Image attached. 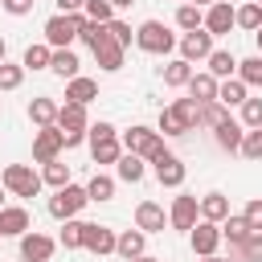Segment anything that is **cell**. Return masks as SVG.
<instances>
[{"label": "cell", "mask_w": 262, "mask_h": 262, "mask_svg": "<svg viewBox=\"0 0 262 262\" xmlns=\"http://www.w3.org/2000/svg\"><path fill=\"white\" fill-rule=\"evenodd\" d=\"M225 217H229V201H225V192H205V196H201V221L221 225Z\"/></svg>", "instance_id": "20"}, {"label": "cell", "mask_w": 262, "mask_h": 262, "mask_svg": "<svg viewBox=\"0 0 262 262\" xmlns=\"http://www.w3.org/2000/svg\"><path fill=\"white\" fill-rule=\"evenodd\" d=\"M49 70L57 74V78H78V70H82V61H78V53L74 49H53V61H49Z\"/></svg>", "instance_id": "23"}, {"label": "cell", "mask_w": 262, "mask_h": 262, "mask_svg": "<svg viewBox=\"0 0 262 262\" xmlns=\"http://www.w3.org/2000/svg\"><path fill=\"white\" fill-rule=\"evenodd\" d=\"M184 4H196V8H209V4H217V0H184Z\"/></svg>", "instance_id": "51"}, {"label": "cell", "mask_w": 262, "mask_h": 262, "mask_svg": "<svg viewBox=\"0 0 262 262\" xmlns=\"http://www.w3.org/2000/svg\"><path fill=\"white\" fill-rule=\"evenodd\" d=\"M164 225H168V217H164V209H160L156 201H139V205H135V229H143V233H164Z\"/></svg>", "instance_id": "15"}, {"label": "cell", "mask_w": 262, "mask_h": 262, "mask_svg": "<svg viewBox=\"0 0 262 262\" xmlns=\"http://www.w3.org/2000/svg\"><path fill=\"white\" fill-rule=\"evenodd\" d=\"M188 246H192V254L213 258L217 246H221V225H213V221H196V225L188 229Z\"/></svg>", "instance_id": "8"}, {"label": "cell", "mask_w": 262, "mask_h": 262, "mask_svg": "<svg viewBox=\"0 0 262 262\" xmlns=\"http://www.w3.org/2000/svg\"><path fill=\"white\" fill-rule=\"evenodd\" d=\"M135 262H160V258H151V254H143V258H135Z\"/></svg>", "instance_id": "55"}, {"label": "cell", "mask_w": 262, "mask_h": 262, "mask_svg": "<svg viewBox=\"0 0 262 262\" xmlns=\"http://www.w3.org/2000/svg\"><path fill=\"white\" fill-rule=\"evenodd\" d=\"M242 156H246V160H262V127L246 131V139H242Z\"/></svg>", "instance_id": "44"}, {"label": "cell", "mask_w": 262, "mask_h": 262, "mask_svg": "<svg viewBox=\"0 0 262 262\" xmlns=\"http://www.w3.org/2000/svg\"><path fill=\"white\" fill-rule=\"evenodd\" d=\"M86 20L111 25V20H115V4H111V0H86Z\"/></svg>", "instance_id": "41"}, {"label": "cell", "mask_w": 262, "mask_h": 262, "mask_svg": "<svg viewBox=\"0 0 262 262\" xmlns=\"http://www.w3.org/2000/svg\"><path fill=\"white\" fill-rule=\"evenodd\" d=\"M111 4H115V8H131L135 0H111Z\"/></svg>", "instance_id": "52"}, {"label": "cell", "mask_w": 262, "mask_h": 262, "mask_svg": "<svg viewBox=\"0 0 262 262\" xmlns=\"http://www.w3.org/2000/svg\"><path fill=\"white\" fill-rule=\"evenodd\" d=\"M217 78L205 70V74H192V82H188V98H196V102H217Z\"/></svg>", "instance_id": "21"}, {"label": "cell", "mask_w": 262, "mask_h": 262, "mask_svg": "<svg viewBox=\"0 0 262 262\" xmlns=\"http://www.w3.org/2000/svg\"><path fill=\"white\" fill-rule=\"evenodd\" d=\"M135 45L143 49V53H172L176 49V37H172V29L164 25V20H143L139 29H135Z\"/></svg>", "instance_id": "3"}, {"label": "cell", "mask_w": 262, "mask_h": 262, "mask_svg": "<svg viewBox=\"0 0 262 262\" xmlns=\"http://www.w3.org/2000/svg\"><path fill=\"white\" fill-rule=\"evenodd\" d=\"M49 61H53V49L41 41V45H29L25 49V57H20V66L25 70H49Z\"/></svg>", "instance_id": "29"}, {"label": "cell", "mask_w": 262, "mask_h": 262, "mask_svg": "<svg viewBox=\"0 0 262 262\" xmlns=\"http://www.w3.org/2000/svg\"><path fill=\"white\" fill-rule=\"evenodd\" d=\"M156 131H160V135H188V127L180 123V115H176L172 106L160 111V127H156Z\"/></svg>", "instance_id": "40"}, {"label": "cell", "mask_w": 262, "mask_h": 262, "mask_svg": "<svg viewBox=\"0 0 262 262\" xmlns=\"http://www.w3.org/2000/svg\"><path fill=\"white\" fill-rule=\"evenodd\" d=\"M0 102H4V98H0Z\"/></svg>", "instance_id": "58"}, {"label": "cell", "mask_w": 262, "mask_h": 262, "mask_svg": "<svg viewBox=\"0 0 262 262\" xmlns=\"http://www.w3.org/2000/svg\"><path fill=\"white\" fill-rule=\"evenodd\" d=\"M242 139H246V127H242V123L225 119V123L217 127V143H221L225 151H242Z\"/></svg>", "instance_id": "26"}, {"label": "cell", "mask_w": 262, "mask_h": 262, "mask_svg": "<svg viewBox=\"0 0 262 262\" xmlns=\"http://www.w3.org/2000/svg\"><path fill=\"white\" fill-rule=\"evenodd\" d=\"M237 78H242L246 86H262V57L254 53V57H246V61H237Z\"/></svg>", "instance_id": "39"}, {"label": "cell", "mask_w": 262, "mask_h": 262, "mask_svg": "<svg viewBox=\"0 0 262 262\" xmlns=\"http://www.w3.org/2000/svg\"><path fill=\"white\" fill-rule=\"evenodd\" d=\"M237 29H246V33H258L262 29V4L258 0H250V4L237 8Z\"/></svg>", "instance_id": "34"}, {"label": "cell", "mask_w": 262, "mask_h": 262, "mask_svg": "<svg viewBox=\"0 0 262 262\" xmlns=\"http://www.w3.org/2000/svg\"><path fill=\"white\" fill-rule=\"evenodd\" d=\"M106 37H111V29H106V25H98V20H86V25L78 29V41H82V45H90V49H94V45H102Z\"/></svg>", "instance_id": "36"}, {"label": "cell", "mask_w": 262, "mask_h": 262, "mask_svg": "<svg viewBox=\"0 0 262 262\" xmlns=\"http://www.w3.org/2000/svg\"><path fill=\"white\" fill-rule=\"evenodd\" d=\"M258 4H262V0H258Z\"/></svg>", "instance_id": "60"}, {"label": "cell", "mask_w": 262, "mask_h": 262, "mask_svg": "<svg viewBox=\"0 0 262 262\" xmlns=\"http://www.w3.org/2000/svg\"><path fill=\"white\" fill-rule=\"evenodd\" d=\"M237 25V8L233 4H225V0H217V4H209L205 8V29L213 33V37H221V33H229Z\"/></svg>", "instance_id": "14"}, {"label": "cell", "mask_w": 262, "mask_h": 262, "mask_svg": "<svg viewBox=\"0 0 262 262\" xmlns=\"http://www.w3.org/2000/svg\"><path fill=\"white\" fill-rule=\"evenodd\" d=\"M57 12L74 16V12H86V0H57Z\"/></svg>", "instance_id": "50"}, {"label": "cell", "mask_w": 262, "mask_h": 262, "mask_svg": "<svg viewBox=\"0 0 262 262\" xmlns=\"http://www.w3.org/2000/svg\"><path fill=\"white\" fill-rule=\"evenodd\" d=\"M106 29H111V37H115V41H119L123 49H127V45L135 41V33H131V25H127V20H119V16H115V20L106 25Z\"/></svg>", "instance_id": "48"}, {"label": "cell", "mask_w": 262, "mask_h": 262, "mask_svg": "<svg viewBox=\"0 0 262 262\" xmlns=\"http://www.w3.org/2000/svg\"><path fill=\"white\" fill-rule=\"evenodd\" d=\"M90 156H94V164H119V160H123V143H119V139L90 143Z\"/></svg>", "instance_id": "32"}, {"label": "cell", "mask_w": 262, "mask_h": 262, "mask_svg": "<svg viewBox=\"0 0 262 262\" xmlns=\"http://www.w3.org/2000/svg\"><path fill=\"white\" fill-rule=\"evenodd\" d=\"M4 192H8V188H4V184H0V209H4Z\"/></svg>", "instance_id": "57"}, {"label": "cell", "mask_w": 262, "mask_h": 262, "mask_svg": "<svg viewBox=\"0 0 262 262\" xmlns=\"http://www.w3.org/2000/svg\"><path fill=\"white\" fill-rule=\"evenodd\" d=\"M242 217L250 221V229H254V233H262V196H250V201H246V209H242Z\"/></svg>", "instance_id": "45"}, {"label": "cell", "mask_w": 262, "mask_h": 262, "mask_svg": "<svg viewBox=\"0 0 262 262\" xmlns=\"http://www.w3.org/2000/svg\"><path fill=\"white\" fill-rule=\"evenodd\" d=\"M0 184H4L12 196H37L45 180H41V172H33L29 164H8L4 176H0Z\"/></svg>", "instance_id": "5"}, {"label": "cell", "mask_w": 262, "mask_h": 262, "mask_svg": "<svg viewBox=\"0 0 262 262\" xmlns=\"http://www.w3.org/2000/svg\"><path fill=\"white\" fill-rule=\"evenodd\" d=\"M4 53H8V45H4V37H0V61H4Z\"/></svg>", "instance_id": "54"}, {"label": "cell", "mask_w": 262, "mask_h": 262, "mask_svg": "<svg viewBox=\"0 0 262 262\" xmlns=\"http://www.w3.org/2000/svg\"><path fill=\"white\" fill-rule=\"evenodd\" d=\"M237 250H242V262H262V233H250Z\"/></svg>", "instance_id": "46"}, {"label": "cell", "mask_w": 262, "mask_h": 262, "mask_svg": "<svg viewBox=\"0 0 262 262\" xmlns=\"http://www.w3.org/2000/svg\"><path fill=\"white\" fill-rule=\"evenodd\" d=\"M254 41H258V57H262V29H258V33H254Z\"/></svg>", "instance_id": "53"}, {"label": "cell", "mask_w": 262, "mask_h": 262, "mask_svg": "<svg viewBox=\"0 0 262 262\" xmlns=\"http://www.w3.org/2000/svg\"><path fill=\"white\" fill-rule=\"evenodd\" d=\"M57 111H61V106H57L53 98H45V94L29 102V119L37 123V131H41V127H57Z\"/></svg>", "instance_id": "19"}, {"label": "cell", "mask_w": 262, "mask_h": 262, "mask_svg": "<svg viewBox=\"0 0 262 262\" xmlns=\"http://www.w3.org/2000/svg\"><path fill=\"white\" fill-rule=\"evenodd\" d=\"M82 229H86V221H78V217H74V221H61V237H57V242H61L66 250H82Z\"/></svg>", "instance_id": "38"}, {"label": "cell", "mask_w": 262, "mask_h": 262, "mask_svg": "<svg viewBox=\"0 0 262 262\" xmlns=\"http://www.w3.org/2000/svg\"><path fill=\"white\" fill-rule=\"evenodd\" d=\"M86 196H90V201H115V180L102 176V172H94L90 184H86Z\"/></svg>", "instance_id": "33"}, {"label": "cell", "mask_w": 262, "mask_h": 262, "mask_svg": "<svg viewBox=\"0 0 262 262\" xmlns=\"http://www.w3.org/2000/svg\"><path fill=\"white\" fill-rule=\"evenodd\" d=\"M229 119V106H221V102H201V127H221Z\"/></svg>", "instance_id": "37"}, {"label": "cell", "mask_w": 262, "mask_h": 262, "mask_svg": "<svg viewBox=\"0 0 262 262\" xmlns=\"http://www.w3.org/2000/svg\"><path fill=\"white\" fill-rule=\"evenodd\" d=\"M33 4H37V0H0V8H4L8 16H29Z\"/></svg>", "instance_id": "49"}, {"label": "cell", "mask_w": 262, "mask_h": 262, "mask_svg": "<svg viewBox=\"0 0 262 262\" xmlns=\"http://www.w3.org/2000/svg\"><path fill=\"white\" fill-rule=\"evenodd\" d=\"M115 242H119V233H115L111 225L86 221V229H82V250H90L94 258H106V254H115Z\"/></svg>", "instance_id": "6"}, {"label": "cell", "mask_w": 262, "mask_h": 262, "mask_svg": "<svg viewBox=\"0 0 262 262\" xmlns=\"http://www.w3.org/2000/svg\"><path fill=\"white\" fill-rule=\"evenodd\" d=\"M151 168H156V180L164 184V188H180L184 184V164H180V156H172V151H160L156 160H151Z\"/></svg>", "instance_id": "10"}, {"label": "cell", "mask_w": 262, "mask_h": 262, "mask_svg": "<svg viewBox=\"0 0 262 262\" xmlns=\"http://www.w3.org/2000/svg\"><path fill=\"white\" fill-rule=\"evenodd\" d=\"M201 262H229V258H217V254H213V258H201Z\"/></svg>", "instance_id": "56"}, {"label": "cell", "mask_w": 262, "mask_h": 262, "mask_svg": "<svg viewBox=\"0 0 262 262\" xmlns=\"http://www.w3.org/2000/svg\"><path fill=\"white\" fill-rule=\"evenodd\" d=\"M176 25H180L184 33H196V29H205V12H201L196 4H180V8H176Z\"/></svg>", "instance_id": "31"}, {"label": "cell", "mask_w": 262, "mask_h": 262, "mask_svg": "<svg viewBox=\"0 0 262 262\" xmlns=\"http://www.w3.org/2000/svg\"><path fill=\"white\" fill-rule=\"evenodd\" d=\"M119 143H123V151H131V156H139V160H147V164H151L160 151H168V147H164V135H160L156 127H139V123L127 127V131L119 135Z\"/></svg>", "instance_id": "1"}, {"label": "cell", "mask_w": 262, "mask_h": 262, "mask_svg": "<svg viewBox=\"0 0 262 262\" xmlns=\"http://www.w3.org/2000/svg\"><path fill=\"white\" fill-rule=\"evenodd\" d=\"M209 74H213L217 82L233 78V74H237V57H233L229 49H213V53H209Z\"/></svg>", "instance_id": "24"}, {"label": "cell", "mask_w": 262, "mask_h": 262, "mask_svg": "<svg viewBox=\"0 0 262 262\" xmlns=\"http://www.w3.org/2000/svg\"><path fill=\"white\" fill-rule=\"evenodd\" d=\"M172 111L180 115V123H184L188 131H196V127H201V102H196V98H176V102H172Z\"/></svg>", "instance_id": "30"}, {"label": "cell", "mask_w": 262, "mask_h": 262, "mask_svg": "<svg viewBox=\"0 0 262 262\" xmlns=\"http://www.w3.org/2000/svg\"><path fill=\"white\" fill-rule=\"evenodd\" d=\"M41 180L57 192V188H66L70 184V164H61V160H53V164H45V172H41Z\"/></svg>", "instance_id": "35"}, {"label": "cell", "mask_w": 262, "mask_h": 262, "mask_svg": "<svg viewBox=\"0 0 262 262\" xmlns=\"http://www.w3.org/2000/svg\"><path fill=\"white\" fill-rule=\"evenodd\" d=\"M29 229H33V217H29L25 205H4L0 209V233L4 237H25Z\"/></svg>", "instance_id": "13"}, {"label": "cell", "mask_w": 262, "mask_h": 262, "mask_svg": "<svg viewBox=\"0 0 262 262\" xmlns=\"http://www.w3.org/2000/svg\"><path fill=\"white\" fill-rule=\"evenodd\" d=\"M196 217H201V196H188V192L176 196L172 209H168V225H172V229H192Z\"/></svg>", "instance_id": "11"}, {"label": "cell", "mask_w": 262, "mask_h": 262, "mask_svg": "<svg viewBox=\"0 0 262 262\" xmlns=\"http://www.w3.org/2000/svg\"><path fill=\"white\" fill-rule=\"evenodd\" d=\"M180 4H184V0H180Z\"/></svg>", "instance_id": "59"}, {"label": "cell", "mask_w": 262, "mask_h": 262, "mask_svg": "<svg viewBox=\"0 0 262 262\" xmlns=\"http://www.w3.org/2000/svg\"><path fill=\"white\" fill-rule=\"evenodd\" d=\"M250 233H254V229H250V221H246L242 213H229V217L221 221V237H229L233 246H242V242H246Z\"/></svg>", "instance_id": "27"}, {"label": "cell", "mask_w": 262, "mask_h": 262, "mask_svg": "<svg viewBox=\"0 0 262 262\" xmlns=\"http://www.w3.org/2000/svg\"><path fill=\"white\" fill-rule=\"evenodd\" d=\"M143 246H147V233L143 229H123L119 242H115V254L127 258V262H135V258H143Z\"/></svg>", "instance_id": "17"}, {"label": "cell", "mask_w": 262, "mask_h": 262, "mask_svg": "<svg viewBox=\"0 0 262 262\" xmlns=\"http://www.w3.org/2000/svg\"><path fill=\"white\" fill-rule=\"evenodd\" d=\"M242 127H246V131L262 127V98H246V102H242Z\"/></svg>", "instance_id": "43"}, {"label": "cell", "mask_w": 262, "mask_h": 262, "mask_svg": "<svg viewBox=\"0 0 262 262\" xmlns=\"http://www.w3.org/2000/svg\"><path fill=\"white\" fill-rule=\"evenodd\" d=\"M115 172H119V180H127V184H139L147 168H143V160H139V156H131V151H123V160L115 164Z\"/></svg>", "instance_id": "28"}, {"label": "cell", "mask_w": 262, "mask_h": 262, "mask_svg": "<svg viewBox=\"0 0 262 262\" xmlns=\"http://www.w3.org/2000/svg\"><path fill=\"white\" fill-rule=\"evenodd\" d=\"M188 82H192V66H188L184 57H176V61H168V66H164V86L180 90V86H188Z\"/></svg>", "instance_id": "25"}, {"label": "cell", "mask_w": 262, "mask_h": 262, "mask_svg": "<svg viewBox=\"0 0 262 262\" xmlns=\"http://www.w3.org/2000/svg\"><path fill=\"white\" fill-rule=\"evenodd\" d=\"M86 205H90L86 188H82V184H66V188H57V192L49 196V217H57V221H74Z\"/></svg>", "instance_id": "4"}, {"label": "cell", "mask_w": 262, "mask_h": 262, "mask_svg": "<svg viewBox=\"0 0 262 262\" xmlns=\"http://www.w3.org/2000/svg\"><path fill=\"white\" fill-rule=\"evenodd\" d=\"M0 237H4V233H0Z\"/></svg>", "instance_id": "61"}, {"label": "cell", "mask_w": 262, "mask_h": 262, "mask_svg": "<svg viewBox=\"0 0 262 262\" xmlns=\"http://www.w3.org/2000/svg\"><path fill=\"white\" fill-rule=\"evenodd\" d=\"M90 143H106V139H119V131H115V123H90V135H86Z\"/></svg>", "instance_id": "47"}, {"label": "cell", "mask_w": 262, "mask_h": 262, "mask_svg": "<svg viewBox=\"0 0 262 262\" xmlns=\"http://www.w3.org/2000/svg\"><path fill=\"white\" fill-rule=\"evenodd\" d=\"M90 53H94V61H98V70H106V74H115V70H123V53H127V49H123V45H119L115 37H106V41H102V45H94Z\"/></svg>", "instance_id": "16"}, {"label": "cell", "mask_w": 262, "mask_h": 262, "mask_svg": "<svg viewBox=\"0 0 262 262\" xmlns=\"http://www.w3.org/2000/svg\"><path fill=\"white\" fill-rule=\"evenodd\" d=\"M82 25H86V12H74V16L57 12V16H49L45 20V45L49 49H70L78 41V29Z\"/></svg>", "instance_id": "2"}, {"label": "cell", "mask_w": 262, "mask_h": 262, "mask_svg": "<svg viewBox=\"0 0 262 262\" xmlns=\"http://www.w3.org/2000/svg\"><path fill=\"white\" fill-rule=\"evenodd\" d=\"M246 98H250V86H246L242 78H225V82L217 86V102H221V106H242Z\"/></svg>", "instance_id": "22"}, {"label": "cell", "mask_w": 262, "mask_h": 262, "mask_svg": "<svg viewBox=\"0 0 262 262\" xmlns=\"http://www.w3.org/2000/svg\"><path fill=\"white\" fill-rule=\"evenodd\" d=\"M25 82V66H12V61H0V94L4 90H16Z\"/></svg>", "instance_id": "42"}, {"label": "cell", "mask_w": 262, "mask_h": 262, "mask_svg": "<svg viewBox=\"0 0 262 262\" xmlns=\"http://www.w3.org/2000/svg\"><path fill=\"white\" fill-rule=\"evenodd\" d=\"M94 98H98V82H94V78H82V74H78V78L66 82V102H82V106H86V102H94Z\"/></svg>", "instance_id": "18"}, {"label": "cell", "mask_w": 262, "mask_h": 262, "mask_svg": "<svg viewBox=\"0 0 262 262\" xmlns=\"http://www.w3.org/2000/svg\"><path fill=\"white\" fill-rule=\"evenodd\" d=\"M61 151H66L61 127H41V131L33 135V160H37V164H53Z\"/></svg>", "instance_id": "7"}, {"label": "cell", "mask_w": 262, "mask_h": 262, "mask_svg": "<svg viewBox=\"0 0 262 262\" xmlns=\"http://www.w3.org/2000/svg\"><path fill=\"white\" fill-rule=\"evenodd\" d=\"M53 250H57V242L45 237V233H37V229H29V233L20 237V258H25V262H49Z\"/></svg>", "instance_id": "12"}, {"label": "cell", "mask_w": 262, "mask_h": 262, "mask_svg": "<svg viewBox=\"0 0 262 262\" xmlns=\"http://www.w3.org/2000/svg\"><path fill=\"white\" fill-rule=\"evenodd\" d=\"M213 53V33L209 29H196V33H184L180 37V57L192 66V61H209Z\"/></svg>", "instance_id": "9"}]
</instances>
